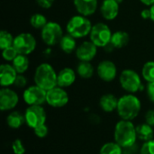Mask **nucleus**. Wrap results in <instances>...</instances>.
Masks as SVG:
<instances>
[{"label":"nucleus","mask_w":154,"mask_h":154,"mask_svg":"<svg viewBox=\"0 0 154 154\" xmlns=\"http://www.w3.org/2000/svg\"><path fill=\"white\" fill-rule=\"evenodd\" d=\"M141 108L140 99L133 94H127L118 99L116 111L122 120L133 121L140 114Z\"/></svg>","instance_id":"obj_1"},{"label":"nucleus","mask_w":154,"mask_h":154,"mask_svg":"<svg viewBox=\"0 0 154 154\" xmlns=\"http://www.w3.org/2000/svg\"><path fill=\"white\" fill-rule=\"evenodd\" d=\"M114 138L115 142L117 143L122 148L134 144L137 140L136 126H134L132 121L120 120L116 125Z\"/></svg>","instance_id":"obj_2"},{"label":"nucleus","mask_w":154,"mask_h":154,"mask_svg":"<svg viewBox=\"0 0 154 154\" xmlns=\"http://www.w3.org/2000/svg\"><path fill=\"white\" fill-rule=\"evenodd\" d=\"M35 85L48 91L58 86V75L49 63L40 64L34 73Z\"/></svg>","instance_id":"obj_3"},{"label":"nucleus","mask_w":154,"mask_h":154,"mask_svg":"<svg viewBox=\"0 0 154 154\" xmlns=\"http://www.w3.org/2000/svg\"><path fill=\"white\" fill-rule=\"evenodd\" d=\"M91 22L84 15L73 16L67 24V32L74 38H83L90 33Z\"/></svg>","instance_id":"obj_4"},{"label":"nucleus","mask_w":154,"mask_h":154,"mask_svg":"<svg viewBox=\"0 0 154 154\" xmlns=\"http://www.w3.org/2000/svg\"><path fill=\"white\" fill-rule=\"evenodd\" d=\"M119 82L121 87L129 94L136 93L143 88L140 76L133 69L123 70L119 78Z\"/></svg>","instance_id":"obj_5"},{"label":"nucleus","mask_w":154,"mask_h":154,"mask_svg":"<svg viewBox=\"0 0 154 154\" xmlns=\"http://www.w3.org/2000/svg\"><path fill=\"white\" fill-rule=\"evenodd\" d=\"M25 124L32 129H35L42 125H45L47 115L45 109L42 106H29L25 112Z\"/></svg>","instance_id":"obj_6"},{"label":"nucleus","mask_w":154,"mask_h":154,"mask_svg":"<svg viewBox=\"0 0 154 154\" xmlns=\"http://www.w3.org/2000/svg\"><path fill=\"white\" fill-rule=\"evenodd\" d=\"M90 41L97 47H105L112 38V32L108 25L103 23H97L92 26L90 32Z\"/></svg>","instance_id":"obj_7"},{"label":"nucleus","mask_w":154,"mask_h":154,"mask_svg":"<svg viewBox=\"0 0 154 154\" xmlns=\"http://www.w3.org/2000/svg\"><path fill=\"white\" fill-rule=\"evenodd\" d=\"M63 37L61 26L55 22H48L42 29V39L49 46H53L60 42Z\"/></svg>","instance_id":"obj_8"},{"label":"nucleus","mask_w":154,"mask_h":154,"mask_svg":"<svg viewBox=\"0 0 154 154\" xmlns=\"http://www.w3.org/2000/svg\"><path fill=\"white\" fill-rule=\"evenodd\" d=\"M13 46L19 54L28 55L35 50L36 40L31 33L23 32L14 38Z\"/></svg>","instance_id":"obj_9"},{"label":"nucleus","mask_w":154,"mask_h":154,"mask_svg":"<svg viewBox=\"0 0 154 154\" xmlns=\"http://www.w3.org/2000/svg\"><path fill=\"white\" fill-rule=\"evenodd\" d=\"M47 91L37 85L27 88L23 94L24 102L28 106H42L46 103Z\"/></svg>","instance_id":"obj_10"},{"label":"nucleus","mask_w":154,"mask_h":154,"mask_svg":"<svg viewBox=\"0 0 154 154\" xmlns=\"http://www.w3.org/2000/svg\"><path fill=\"white\" fill-rule=\"evenodd\" d=\"M46 103L51 107H63L69 103V95L63 88L57 86L47 91Z\"/></svg>","instance_id":"obj_11"},{"label":"nucleus","mask_w":154,"mask_h":154,"mask_svg":"<svg viewBox=\"0 0 154 154\" xmlns=\"http://www.w3.org/2000/svg\"><path fill=\"white\" fill-rule=\"evenodd\" d=\"M19 102V97L15 91L8 88H3L0 90V109L1 111H9L14 109Z\"/></svg>","instance_id":"obj_12"},{"label":"nucleus","mask_w":154,"mask_h":154,"mask_svg":"<svg viewBox=\"0 0 154 154\" xmlns=\"http://www.w3.org/2000/svg\"><path fill=\"white\" fill-rule=\"evenodd\" d=\"M116 66L111 60H103L97 66V75L106 82L113 81L116 77Z\"/></svg>","instance_id":"obj_13"},{"label":"nucleus","mask_w":154,"mask_h":154,"mask_svg":"<svg viewBox=\"0 0 154 154\" xmlns=\"http://www.w3.org/2000/svg\"><path fill=\"white\" fill-rule=\"evenodd\" d=\"M97 46L95 45L91 41L84 42L76 50V55L81 61H90L97 55Z\"/></svg>","instance_id":"obj_14"},{"label":"nucleus","mask_w":154,"mask_h":154,"mask_svg":"<svg viewBox=\"0 0 154 154\" xmlns=\"http://www.w3.org/2000/svg\"><path fill=\"white\" fill-rule=\"evenodd\" d=\"M18 73L10 64H2L0 67V84L3 88L14 84Z\"/></svg>","instance_id":"obj_15"},{"label":"nucleus","mask_w":154,"mask_h":154,"mask_svg":"<svg viewBox=\"0 0 154 154\" xmlns=\"http://www.w3.org/2000/svg\"><path fill=\"white\" fill-rule=\"evenodd\" d=\"M100 11L106 20H114L119 13V3L116 0H104Z\"/></svg>","instance_id":"obj_16"},{"label":"nucleus","mask_w":154,"mask_h":154,"mask_svg":"<svg viewBox=\"0 0 154 154\" xmlns=\"http://www.w3.org/2000/svg\"><path fill=\"white\" fill-rule=\"evenodd\" d=\"M77 11L84 16L93 14L97 8V0H74Z\"/></svg>","instance_id":"obj_17"},{"label":"nucleus","mask_w":154,"mask_h":154,"mask_svg":"<svg viewBox=\"0 0 154 154\" xmlns=\"http://www.w3.org/2000/svg\"><path fill=\"white\" fill-rule=\"evenodd\" d=\"M76 80V73L70 68L61 69L58 74V86L60 88H68Z\"/></svg>","instance_id":"obj_18"},{"label":"nucleus","mask_w":154,"mask_h":154,"mask_svg":"<svg viewBox=\"0 0 154 154\" xmlns=\"http://www.w3.org/2000/svg\"><path fill=\"white\" fill-rule=\"evenodd\" d=\"M118 105V99L113 94H106L101 97L99 100V106L101 109L106 113H112L116 110Z\"/></svg>","instance_id":"obj_19"},{"label":"nucleus","mask_w":154,"mask_h":154,"mask_svg":"<svg viewBox=\"0 0 154 154\" xmlns=\"http://www.w3.org/2000/svg\"><path fill=\"white\" fill-rule=\"evenodd\" d=\"M137 139L143 142H148L152 140L154 137L153 127L148 125L147 123L140 124L136 126Z\"/></svg>","instance_id":"obj_20"},{"label":"nucleus","mask_w":154,"mask_h":154,"mask_svg":"<svg viewBox=\"0 0 154 154\" xmlns=\"http://www.w3.org/2000/svg\"><path fill=\"white\" fill-rule=\"evenodd\" d=\"M6 124L11 129H19L23 124H25L24 114L20 111H13L6 117Z\"/></svg>","instance_id":"obj_21"},{"label":"nucleus","mask_w":154,"mask_h":154,"mask_svg":"<svg viewBox=\"0 0 154 154\" xmlns=\"http://www.w3.org/2000/svg\"><path fill=\"white\" fill-rule=\"evenodd\" d=\"M129 40H130V37L126 32L118 31V32H116L115 33L112 34V38H111L110 42L113 44V46L115 48L120 49V48L126 46L129 42Z\"/></svg>","instance_id":"obj_22"},{"label":"nucleus","mask_w":154,"mask_h":154,"mask_svg":"<svg viewBox=\"0 0 154 154\" xmlns=\"http://www.w3.org/2000/svg\"><path fill=\"white\" fill-rule=\"evenodd\" d=\"M29 59L27 58V55L18 54L17 57L13 60V66L17 71L18 74H23L29 68Z\"/></svg>","instance_id":"obj_23"},{"label":"nucleus","mask_w":154,"mask_h":154,"mask_svg":"<svg viewBox=\"0 0 154 154\" xmlns=\"http://www.w3.org/2000/svg\"><path fill=\"white\" fill-rule=\"evenodd\" d=\"M75 39L76 38H74L73 36H71L69 33L63 35L60 42H59L60 49L66 53H71L76 49V40Z\"/></svg>","instance_id":"obj_24"},{"label":"nucleus","mask_w":154,"mask_h":154,"mask_svg":"<svg viewBox=\"0 0 154 154\" xmlns=\"http://www.w3.org/2000/svg\"><path fill=\"white\" fill-rule=\"evenodd\" d=\"M77 72L83 79H90L94 74V68L90 61H81L78 65Z\"/></svg>","instance_id":"obj_25"},{"label":"nucleus","mask_w":154,"mask_h":154,"mask_svg":"<svg viewBox=\"0 0 154 154\" xmlns=\"http://www.w3.org/2000/svg\"><path fill=\"white\" fill-rule=\"evenodd\" d=\"M99 154H123V148L116 142L106 143L101 147Z\"/></svg>","instance_id":"obj_26"},{"label":"nucleus","mask_w":154,"mask_h":154,"mask_svg":"<svg viewBox=\"0 0 154 154\" xmlns=\"http://www.w3.org/2000/svg\"><path fill=\"white\" fill-rule=\"evenodd\" d=\"M142 75L148 83L154 81V61H148L143 65Z\"/></svg>","instance_id":"obj_27"},{"label":"nucleus","mask_w":154,"mask_h":154,"mask_svg":"<svg viewBox=\"0 0 154 154\" xmlns=\"http://www.w3.org/2000/svg\"><path fill=\"white\" fill-rule=\"evenodd\" d=\"M30 23L32 27L36 29H42L47 24V19L46 17L42 14H34L32 15L30 19Z\"/></svg>","instance_id":"obj_28"},{"label":"nucleus","mask_w":154,"mask_h":154,"mask_svg":"<svg viewBox=\"0 0 154 154\" xmlns=\"http://www.w3.org/2000/svg\"><path fill=\"white\" fill-rule=\"evenodd\" d=\"M14 41V39L13 38V35L10 32L6 31L0 32V48L2 50L13 46Z\"/></svg>","instance_id":"obj_29"},{"label":"nucleus","mask_w":154,"mask_h":154,"mask_svg":"<svg viewBox=\"0 0 154 154\" xmlns=\"http://www.w3.org/2000/svg\"><path fill=\"white\" fill-rule=\"evenodd\" d=\"M18 54L19 53L17 52V51L15 50V48L14 46H11V47L4 49L3 52H2L3 58L5 60H7V61H13L17 57Z\"/></svg>","instance_id":"obj_30"},{"label":"nucleus","mask_w":154,"mask_h":154,"mask_svg":"<svg viewBox=\"0 0 154 154\" xmlns=\"http://www.w3.org/2000/svg\"><path fill=\"white\" fill-rule=\"evenodd\" d=\"M12 151L14 154H24L25 147L20 139H16L12 143Z\"/></svg>","instance_id":"obj_31"},{"label":"nucleus","mask_w":154,"mask_h":154,"mask_svg":"<svg viewBox=\"0 0 154 154\" xmlns=\"http://www.w3.org/2000/svg\"><path fill=\"white\" fill-rule=\"evenodd\" d=\"M140 154H154V139L143 143L140 149Z\"/></svg>","instance_id":"obj_32"},{"label":"nucleus","mask_w":154,"mask_h":154,"mask_svg":"<svg viewBox=\"0 0 154 154\" xmlns=\"http://www.w3.org/2000/svg\"><path fill=\"white\" fill-rule=\"evenodd\" d=\"M33 131H34V134L39 138H45L49 134V128L46 125V124L33 129Z\"/></svg>","instance_id":"obj_33"},{"label":"nucleus","mask_w":154,"mask_h":154,"mask_svg":"<svg viewBox=\"0 0 154 154\" xmlns=\"http://www.w3.org/2000/svg\"><path fill=\"white\" fill-rule=\"evenodd\" d=\"M140 149L139 145L135 143L133 145H130L128 147L123 148V154H137L140 153Z\"/></svg>","instance_id":"obj_34"},{"label":"nucleus","mask_w":154,"mask_h":154,"mask_svg":"<svg viewBox=\"0 0 154 154\" xmlns=\"http://www.w3.org/2000/svg\"><path fill=\"white\" fill-rule=\"evenodd\" d=\"M14 85L17 88H24L27 85V79L23 74H18Z\"/></svg>","instance_id":"obj_35"},{"label":"nucleus","mask_w":154,"mask_h":154,"mask_svg":"<svg viewBox=\"0 0 154 154\" xmlns=\"http://www.w3.org/2000/svg\"><path fill=\"white\" fill-rule=\"evenodd\" d=\"M145 123L154 127V109L147 111L145 114Z\"/></svg>","instance_id":"obj_36"},{"label":"nucleus","mask_w":154,"mask_h":154,"mask_svg":"<svg viewBox=\"0 0 154 154\" xmlns=\"http://www.w3.org/2000/svg\"><path fill=\"white\" fill-rule=\"evenodd\" d=\"M147 96L148 98L154 103V81L149 82L147 85Z\"/></svg>","instance_id":"obj_37"},{"label":"nucleus","mask_w":154,"mask_h":154,"mask_svg":"<svg viewBox=\"0 0 154 154\" xmlns=\"http://www.w3.org/2000/svg\"><path fill=\"white\" fill-rule=\"evenodd\" d=\"M36 2L41 7L47 9L52 5V4L54 3V0H36Z\"/></svg>","instance_id":"obj_38"},{"label":"nucleus","mask_w":154,"mask_h":154,"mask_svg":"<svg viewBox=\"0 0 154 154\" xmlns=\"http://www.w3.org/2000/svg\"><path fill=\"white\" fill-rule=\"evenodd\" d=\"M141 15L143 19H149L151 18V10L150 9H144L142 11Z\"/></svg>","instance_id":"obj_39"},{"label":"nucleus","mask_w":154,"mask_h":154,"mask_svg":"<svg viewBox=\"0 0 154 154\" xmlns=\"http://www.w3.org/2000/svg\"><path fill=\"white\" fill-rule=\"evenodd\" d=\"M89 120H90L93 124H98V123L100 122V117H99L97 115L92 114V115L89 116Z\"/></svg>","instance_id":"obj_40"},{"label":"nucleus","mask_w":154,"mask_h":154,"mask_svg":"<svg viewBox=\"0 0 154 154\" xmlns=\"http://www.w3.org/2000/svg\"><path fill=\"white\" fill-rule=\"evenodd\" d=\"M140 1L146 5H154V0H140Z\"/></svg>","instance_id":"obj_41"},{"label":"nucleus","mask_w":154,"mask_h":154,"mask_svg":"<svg viewBox=\"0 0 154 154\" xmlns=\"http://www.w3.org/2000/svg\"><path fill=\"white\" fill-rule=\"evenodd\" d=\"M150 10H151V19L154 22V5H152V7L150 8Z\"/></svg>","instance_id":"obj_42"},{"label":"nucleus","mask_w":154,"mask_h":154,"mask_svg":"<svg viewBox=\"0 0 154 154\" xmlns=\"http://www.w3.org/2000/svg\"><path fill=\"white\" fill-rule=\"evenodd\" d=\"M116 1H117V2H118V3H119V4H120V3H121V2H122V0H116Z\"/></svg>","instance_id":"obj_43"}]
</instances>
